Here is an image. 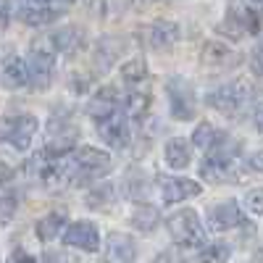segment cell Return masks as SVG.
<instances>
[{
    "label": "cell",
    "mask_w": 263,
    "mask_h": 263,
    "mask_svg": "<svg viewBox=\"0 0 263 263\" xmlns=\"http://www.w3.org/2000/svg\"><path fill=\"white\" fill-rule=\"evenodd\" d=\"M250 66H253V71L258 77H263V40L258 42V45L253 48V55H250Z\"/></svg>",
    "instance_id": "4dcf8cb0"
},
{
    "label": "cell",
    "mask_w": 263,
    "mask_h": 263,
    "mask_svg": "<svg viewBox=\"0 0 263 263\" xmlns=\"http://www.w3.org/2000/svg\"><path fill=\"white\" fill-rule=\"evenodd\" d=\"M71 158L77 161V166H79V171H82V187L84 184H90L95 177H103V174H108L111 171V166H114V161H111V156H108L105 150H100V147H77L74 153H71Z\"/></svg>",
    "instance_id": "ba28073f"
},
{
    "label": "cell",
    "mask_w": 263,
    "mask_h": 263,
    "mask_svg": "<svg viewBox=\"0 0 263 263\" xmlns=\"http://www.w3.org/2000/svg\"><path fill=\"white\" fill-rule=\"evenodd\" d=\"M253 260H255V263H263V248H260V250H255V255H253Z\"/></svg>",
    "instance_id": "d590c367"
},
{
    "label": "cell",
    "mask_w": 263,
    "mask_h": 263,
    "mask_svg": "<svg viewBox=\"0 0 263 263\" xmlns=\"http://www.w3.org/2000/svg\"><path fill=\"white\" fill-rule=\"evenodd\" d=\"M84 111L95 121H105V119L116 116V111H119V92L114 90V87H100V90L87 100Z\"/></svg>",
    "instance_id": "9a60e30c"
},
{
    "label": "cell",
    "mask_w": 263,
    "mask_h": 263,
    "mask_svg": "<svg viewBox=\"0 0 263 263\" xmlns=\"http://www.w3.org/2000/svg\"><path fill=\"white\" fill-rule=\"evenodd\" d=\"M166 92H168V111L177 121H190L197 114V103H195V87L184 77H171L166 82Z\"/></svg>",
    "instance_id": "5b68a950"
},
{
    "label": "cell",
    "mask_w": 263,
    "mask_h": 263,
    "mask_svg": "<svg viewBox=\"0 0 263 263\" xmlns=\"http://www.w3.org/2000/svg\"><path fill=\"white\" fill-rule=\"evenodd\" d=\"M98 135L108 147H114V150H126L129 142H132L129 121H126V116H119V114L105 119V121H98Z\"/></svg>",
    "instance_id": "4fadbf2b"
},
{
    "label": "cell",
    "mask_w": 263,
    "mask_h": 263,
    "mask_svg": "<svg viewBox=\"0 0 263 263\" xmlns=\"http://www.w3.org/2000/svg\"><path fill=\"white\" fill-rule=\"evenodd\" d=\"M3 87L6 90H21V87H29V63L16 55V53H8L3 58Z\"/></svg>",
    "instance_id": "2e32d148"
},
{
    "label": "cell",
    "mask_w": 263,
    "mask_h": 263,
    "mask_svg": "<svg viewBox=\"0 0 263 263\" xmlns=\"http://www.w3.org/2000/svg\"><path fill=\"white\" fill-rule=\"evenodd\" d=\"M63 245L84 250V253H98L100 250V232L92 221H74L63 232Z\"/></svg>",
    "instance_id": "8fae6325"
},
{
    "label": "cell",
    "mask_w": 263,
    "mask_h": 263,
    "mask_svg": "<svg viewBox=\"0 0 263 263\" xmlns=\"http://www.w3.org/2000/svg\"><path fill=\"white\" fill-rule=\"evenodd\" d=\"M114 200H116V190H114L111 182L92 184L90 190H87V195H84L87 208H92V211H103V208H108V205H114Z\"/></svg>",
    "instance_id": "cb8c5ba5"
},
{
    "label": "cell",
    "mask_w": 263,
    "mask_h": 263,
    "mask_svg": "<svg viewBox=\"0 0 263 263\" xmlns=\"http://www.w3.org/2000/svg\"><path fill=\"white\" fill-rule=\"evenodd\" d=\"M205 221H208V229L211 232H229L234 227H245L248 218H245L242 208H239V203L224 200V203H216V205L208 208Z\"/></svg>",
    "instance_id": "30bf717a"
},
{
    "label": "cell",
    "mask_w": 263,
    "mask_h": 263,
    "mask_svg": "<svg viewBox=\"0 0 263 263\" xmlns=\"http://www.w3.org/2000/svg\"><path fill=\"white\" fill-rule=\"evenodd\" d=\"M255 126H258L260 135H263V105H258V108H255Z\"/></svg>",
    "instance_id": "e575fe53"
},
{
    "label": "cell",
    "mask_w": 263,
    "mask_h": 263,
    "mask_svg": "<svg viewBox=\"0 0 263 263\" xmlns=\"http://www.w3.org/2000/svg\"><path fill=\"white\" fill-rule=\"evenodd\" d=\"M237 53L224 45V42H218V40H211L203 45L200 50V63L203 66H211V69H229V66H237Z\"/></svg>",
    "instance_id": "d6986e66"
},
{
    "label": "cell",
    "mask_w": 263,
    "mask_h": 263,
    "mask_svg": "<svg viewBox=\"0 0 263 263\" xmlns=\"http://www.w3.org/2000/svg\"><path fill=\"white\" fill-rule=\"evenodd\" d=\"M192 140H184V137H171L163 147V161L168 168L174 171H182L192 163Z\"/></svg>",
    "instance_id": "ffe728a7"
},
{
    "label": "cell",
    "mask_w": 263,
    "mask_h": 263,
    "mask_svg": "<svg viewBox=\"0 0 263 263\" xmlns=\"http://www.w3.org/2000/svg\"><path fill=\"white\" fill-rule=\"evenodd\" d=\"M166 229H168L171 239L179 248H200L205 242L200 216H197V211H192V208H182L177 213H171L168 221H166Z\"/></svg>",
    "instance_id": "3957f363"
},
{
    "label": "cell",
    "mask_w": 263,
    "mask_h": 263,
    "mask_svg": "<svg viewBox=\"0 0 263 263\" xmlns=\"http://www.w3.org/2000/svg\"><path fill=\"white\" fill-rule=\"evenodd\" d=\"M245 205H248V211H250V213L263 216V187L250 190V192L245 195Z\"/></svg>",
    "instance_id": "f1b7e54d"
},
{
    "label": "cell",
    "mask_w": 263,
    "mask_h": 263,
    "mask_svg": "<svg viewBox=\"0 0 263 263\" xmlns=\"http://www.w3.org/2000/svg\"><path fill=\"white\" fill-rule=\"evenodd\" d=\"M200 177L211 184H227L232 179H237V161H224V158H213L205 156V161L200 163Z\"/></svg>",
    "instance_id": "ac0fdd59"
},
{
    "label": "cell",
    "mask_w": 263,
    "mask_h": 263,
    "mask_svg": "<svg viewBox=\"0 0 263 263\" xmlns=\"http://www.w3.org/2000/svg\"><path fill=\"white\" fill-rule=\"evenodd\" d=\"M121 77H124L126 84H142L150 77V66H147L145 58H129L121 66Z\"/></svg>",
    "instance_id": "484cf974"
},
{
    "label": "cell",
    "mask_w": 263,
    "mask_h": 263,
    "mask_svg": "<svg viewBox=\"0 0 263 263\" xmlns=\"http://www.w3.org/2000/svg\"><path fill=\"white\" fill-rule=\"evenodd\" d=\"M221 140H224V132H218L211 121H200L195 126V132H192V145L200 147V150H211L216 142H221Z\"/></svg>",
    "instance_id": "d4e9b609"
},
{
    "label": "cell",
    "mask_w": 263,
    "mask_h": 263,
    "mask_svg": "<svg viewBox=\"0 0 263 263\" xmlns=\"http://www.w3.org/2000/svg\"><path fill=\"white\" fill-rule=\"evenodd\" d=\"M156 184H158L161 200L168 203V205L190 200V197H197V195L203 192V184H197L192 179H184V177H166V174H158Z\"/></svg>",
    "instance_id": "9c48e42d"
},
{
    "label": "cell",
    "mask_w": 263,
    "mask_h": 263,
    "mask_svg": "<svg viewBox=\"0 0 263 263\" xmlns=\"http://www.w3.org/2000/svg\"><path fill=\"white\" fill-rule=\"evenodd\" d=\"M0 218H3V224H8L11 218H13V213H16V192L6 184V190H3V200H0Z\"/></svg>",
    "instance_id": "83f0119b"
},
{
    "label": "cell",
    "mask_w": 263,
    "mask_h": 263,
    "mask_svg": "<svg viewBox=\"0 0 263 263\" xmlns=\"http://www.w3.org/2000/svg\"><path fill=\"white\" fill-rule=\"evenodd\" d=\"M250 98H253L250 79H232L221 87H216L213 92H208L205 103L221 116H237L250 103Z\"/></svg>",
    "instance_id": "6da1fadb"
},
{
    "label": "cell",
    "mask_w": 263,
    "mask_h": 263,
    "mask_svg": "<svg viewBox=\"0 0 263 263\" xmlns=\"http://www.w3.org/2000/svg\"><path fill=\"white\" fill-rule=\"evenodd\" d=\"M16 3V18L29 27H45L53 24L66 11V0H13Z\"/></svg>",
    "instance_id": "277c9868"
},
{
    "label": "cell",
    "mask_w": 263,
    "mask_h": 263,
    "mask_svg": "<svg viewBox=\"0 0 263 263\" xmlns=\"http://www.w3.org/2000/svg\"><path fill=\"white\" fill-rule=\"evenodd\" d=\"M48 40H50V45L58 55H74L84 45V32L74 24H66V27H58Z\"/></svg>",
    "instance_id": "e0dca14e"
},
{
    "label": "cell",
    "mask_w": 263,
    "mask_h": 263,
    "mask_svg": "<svg viewBox=\"0 0 263 263\" xmlns=\"http://www.w3.org/2000/svg\"><path fill=\"white\" fill-rule=\"evenodd\" d=\"M153 263H182L174 253H158L156 258H153Z\"/></svg>",
    "instance_id": "d6a6232c"
},
{
    "label": "cell",
    "mask_w": 263,
    "mask_h": 263,
    "mask_svg": "<svg viewBox=\"0 0 263 263\" xmlns=\"http://www.w3.org/2000/svg\"><path fill=\"white\" fill-rule=\"evenodd\" d=\"M55 50L50 45V40H34L32 48H29V87H34L37 92L48 90L53 84L55 77Z\"/></svg>",
    "instance_id": "7a4b0ae2"
},
{
    "label": "cell",
    "mask_w": 263,
    "mask_h": 263,
    "mask_svg": "<svg viewBox=\"0 0 263 263\" xmlns=\"http://www.w3.org/2000/svg\"><path fill=\"white\" fill-rule=\"evenodd\" d=\"M40 121L34 114H18V116H8L3 121V142H8L13 150L24 153L32 142V137L37 135Z\"/></svg>",
    "instance_id": "52a82bcc"
},
{
    "label": "cell",
    "mask_w": 263,
    "mask_h": 263,
    "mask_svg": "<svg viewBox=\"0 0 263 263\" xmlns=\"http://www.w3.org/2000/svg\"><path fill=\"white\" fill-rule=\"evenodd\" d=\"M253 6H258V8H263V0H250Z\"/></svg>",
    "instance_id": "8d00e7d4"
},
{
    "label": "cell",
    "mask_w": 263,
    "mask_h": 263,
    "mask_svg": "<svg viewBox=\"0 0 263 263\" xmlns=\"http://www.w3.org/2000/svg\"><path fill=\"white\" fill-rule=\"evenodd\" d=\"M229 255H232V248L227 242H211V245H203L197 263H227Z\"/></svg>",
    "instance_id": "4316f807"
},
{
    "label": "cell",
    "mask_w": 263,
    "mask_h": 263,
    "mask_svg": "<svg viewBox=\"0 0 263 263\" xmlns=\"http://www.w3.org/2000/svg\"><path fill=\"white\" fill-rule=\"evenodd\" d=\"M150 105H153V98L147 92H126V98L121 100L124 116L132 121H142L150 114Z\"/></svg>",
    "instance_id": "7402d4cb"
},
{
    "label": "cell",
    "mask_w": 263,
    "mask_h": 263,
    "mask_svg": "<svg viewBox=\"0 0 263 263\" xmlns=\"http://www.w3.org/2000/svg\"><path fill=\"white\" fill-rule=\"evenodd\" d=\"M260 29V18L255 13V8H250L242 0H234L227 8V18L224 24L218 27V32L229 34L232 40H242L245 34H255Z\"/></svg>",
    "instance_id": "8992f818"
},
{
    "label": "cell",
    "mask_w": 263,
    "mask_h": 263,
    "mask_svg": "<svg viewBox=\"0 0 263 263\" xmlns=\"http://www.w3.org/2000/svg\"><path fill=\"white\" fill-rule=\"evenodd\" d=\"M137 242L132 234L111 232L105 237V263H135Z\"/></svg>",
    "instance_id": "5bb4252c"
},
{
    "label": "cell",
    "mask_w": 263,
    "mask_h": 263,
    "mask_svg": "<svg viewBox=\"0 0 263 263\" xmlns=\"http://www.w3.org/2000/svg\"><path fill=\"white\" fill-rule=\"evenodd\" d=\"M63 227H66V211H63V213H61V211H53V213H48V216L40 218L37 227H34V232H37L40 242H50V239H55V237L63 232Z\"/></svg>",
    "instance_id": "603a6c76"
},
{
    "label": "cell",
    "mask_w": 263,
    "mask_h": 263,
    "mask_svg": "<svg viewBox=\"0 0 263 263\" xmlns=\"http://www.w3.org/2000/svg\"><path fill=\"white\" fill-rule=\"evenodd\" d=\"M248 166H250L253 171L263 174V150H255V153H253V156H250V161H248Z\"/></svg>",
    "instance_id": "1f68e13d"
},
{
    "label": "cell",
    "mask_w": 263,
    "mask_h": 263,
    "mask_svg": "<svg viewBox=\"0 0 263 263\" xmlns=\"http://www.w3.org/2000/svg\"><path fill=\"white\" fill-rule=\"evenodd\" d=\"M34 263H79L74 255H66V253H42V258L40 260H34Z\"/></svg>",
    "instance_id": "f546056e"
},
{
    "label": "cell",
    "mask_w": 263,
    "mask_h": 263,
    "mask_svg": "<svg viewBox=\"0 0 263 263\" xmlns=\"http://www.w3.org/2000/svg\"><path fill=\"white\" fill-rule=\"evenodd\" d=\"M145 42L150 50H158V53L171 50L179 42V24L177 21H168V18H156L145 29Z\"/></svg>",
    "instance_id": "7c38bea8"
},
{
    "label": "cell",
    "mask_w": 263,
    "mask_h": 263,
    "mask_svg": "<svg viewBox=\"0 0 263 263\" xmlns=\"http://www.w3.org/2000/svg\"><path fill=\"white\" fill-rule=\"evenodd\" d=\"M132 227H135L137 232H153L158 224H161V213H158V208L156 205H150V203H137L135 205V211H132Z\"/></svg>",
    "instance_id": "44dd1931"
},
{
    "label": "cell",
    "mask_w": 263,
    "mask_h": 263,
    "mask_svg": "<svg viewBox=\"0 0 263 263\" xmlns=\"http://www.w3.org/2000/svg\"><path fill=\"white\" fill-rule=\"evenodd\" d=\"M66 3H77V0H66Z\"/></svg>",
    "instance_id": "74e56055"
},
{
    "label": "cell",
    "mask_w": 263,
    "mask_h": 263,
    "mask_svg": "<svg viewBox=\"0 0 263 263\" xmlns=\"http://www.w3.org/2000/svg\"><path fill=\"white\" fill-rule=\"evenodd\" d=\"M11 21V0H3V29L8 27Z\"/></svg>",
    "instance_id": "836d02e7"
}]
</instances>
